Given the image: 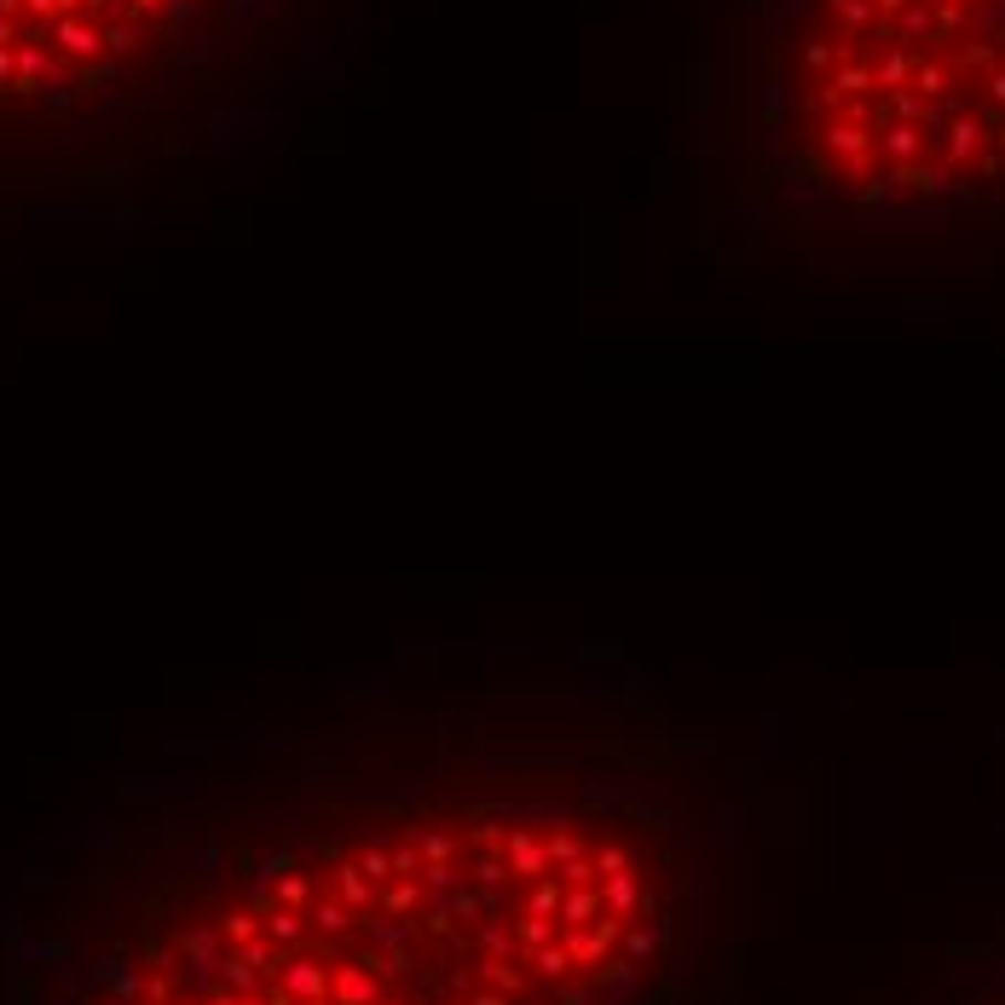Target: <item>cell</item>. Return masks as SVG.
I'll return each mask as SVG.
<instances>
[{"instance_id":"1","label":"cell","mask_w":1005,"mask_h":1005,"mask_svg":"<svg viewBox=\"0 0 1005 1005\" xmlns=\"http://www.w3.org/2000/svg\"><path fill=\"white\" fill-rule=\"evenodd\" d=\"M145 884L75 1005H670L723 872L613 786H353Z\"/></svg>"},{"instance_id":"2","label":"cell","mask_w":1005,"mask_h":1005,"mask_svg":"<svg viewBox=\"0 0 1005 1005\" xmlns=\"http://www.w3.org/2000/svg\"><path fill=\"white\" fill-rule=\"evenodd\" d=\"M775 87L792 179L838 209L1005 197V0H797Z\"/></svg>"},{"instance_id":"3","label":"cell","mask_w":1005,"mask_h":1005,"mask_svg":"<svg viewBox=\"0 0 1005 1005\" xmlns=\"http://www.w3.org/2000/svg\"><path fill=\"white\" fill-rule=\"evenodd\" d=\"M283 0H0V111L70 116L75 98L122 105L127 70L209 59L226 30H261ZM295 7V0H290Z\"/></svg>"},{"instance_id":"4","label":"cell","mask_w":1005,"mask_h":1005,"mask_svg":"<svg viewBox=\"0 0 1005 1005\" xmlns=\"http://www.w3.org/2000/svg\"><path fill=\"white\" fill-rule=\"evenodd\" d=\"M942 1005H1005V965L988 971V976H976V983H965L960 994H948Z\"/></svg>"}]
</instances>
